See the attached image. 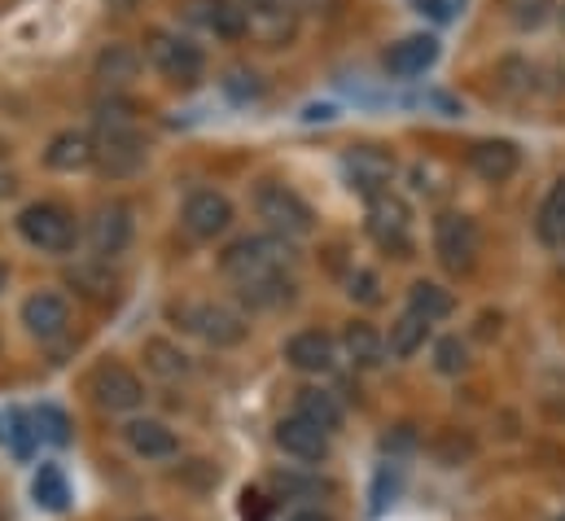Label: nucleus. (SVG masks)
<instances>
[{
    "label": "nucleus",
    "mask_w": 565,
    "mask_h": 521,
    "mask_svg": "<svg viewBox=\"0 0 565 521\" xmlns=\"http://www.w3.org/2000/svg\"><path fill=\"white\" fill-rule=\"evenodd\" d=\"M562 26H565V4H562Z\"/></svg>",
    "instance_id": "obj_42"
},
{
    "label": "nucleus",
    "mask_w": 565,
    "mask_h": 521,
    "mask_svg": "<svg viewBox=\"0 0 565 521\" xmlns=\"http://www.w3.org/2000/svg\"><path fill=\"white\" fill-rule=\"evenodd\" d=\"M132 521H153V518H132Z\"/></svg>",
    "instance_id": "obj_43"
},
{
    "label": "nucleus",
    "mask_w": 565,
    "mask_h": 521,
    "mask_svg": "<svg viewBox=\"0 0 565 521\" xmlns=\"http://www.w3.org/2000/svg\"><path fill=\"white\" fill-rule=\"evenodd\" d=\"M237 513H242V521H268V518H273V500H268L264 491L246 487V491H242V504H237Z\"/></svg>",
    "instance_id": "obj_35"
},
{
    "label": "nucleus",
    "mask_w": 565,
    "mask_h": 521,
    "mask_svg": "<svg viewBox=\"0 0 565 521\" xmlns=\"http://www.w3.org/2000/svg\"><path fill=\"white\" fill-rule=\"evenodd\" d=\"M137 75H141V53H137L132 44H106V49L97 53V62H93V79H97L102 88H110V93L128 88Z\"/></svg>",
    "instance_id": "obj_19"
},
{
    "label": "nucleus",
    "mask_w": 565,
    "mask_h": 521,
    "mask_svg": "<svg viewBox=\"0 0 565 521\" xmlns=\"http://www.w3.org/2000/svg\"><path fill=\"white\" fill-rule=\"evenodd\" d=\"M0 438H4V434H0Z\"/></svg>",
    "instance_id": "obj_44"
},
{
    "label": "nucleus",
    "mask_w": 565,
    "mask_h": 521,
    "mask_svg": "<svg viewBox=\"0 0 565 521\" xmlns=\"http://www.w3.org/2000/svg\"><path fill=\"white\" fill-rule=\"evenodd\" d=\"M347 294H351L355 302H364V307L382 302V285H377V272H369V267L351 272V280H347Z\"/></svg>",
    "instance_id": "obj_34"
},
{
    "label": "nucleus",
    "mask_w": 565,
    "mask_h": 521,
    "mask_svg": "<svg viewBox=\"0 0 565 521\" xmlns=\"http://www.w3.org/2000/svg\"><path fill=\"white\" fill-rule=\"evenodd\" d=\"M285 267H294V242L277 237V233H264V237H237L224 255H220V272L246 289V285H259V280H273L285 276Z\"/></svg>",
    "instance_id": "obj_2"
},
{
    "label": "nucleus",
    "mask_w": 565,
    "mask_h": 521,
    "mask_svg": "<svg viewBox=\"0 0 565 521\" xmlns=\"http://www.w3.org/2000/svg\"><path fill=\"white\" fill-rule=\"evenodd\" d=\"M88 394L97 398V407L106 412H137L145 403V382L124 369V364H102L93 378H88Z\"/></svg>",
    "instance_id": "obj_12"
},
{
    "label": "nucleus",
    "mask_w": 565,
    "mask_h": 521,
    "mask_svg": "<svg viewBox=\"0 0 565 521\" xmlns=\"http://www.w3.org/2000/svg\"><path fill=\"white\" fill-rule=\"evenodd\" d=\"M255 215L277 233V237H307L316 228V211L302 202V193H294L281 180H264L255 189Z\"/></svg>",
    "instance_id": "obj_4"
},
{
    "label": "nucleus",
    "mask_w": 565,
    "mask_h": 521,
    "mask_svg": "<svg viewBox=\"0 0 565 521\" xmlns=\"http://www.w3.org/2000/svg\"><path fill=\"white\" fill-rule=\"evenodd\" d=\"M451 294L443 289V285H434V280H413V289H408V311H417L425 316L429 325H438V320H447L451 316Z\"/></svg>",
    "instance_id": "obj_27"
},
{
    "label": "nucleus",
    "mask_w": 565,
    "mask_h": 521,
    "mask_svg": "<svg viewBox=\"0 0 565 521\" xmlns=\"http://www.w3.org/2000/svg\"><path fill=\"white\" fill-rule=\"evenodd\" d=\"M285 360H289V369H298V373L324 378V373H333V364H338V342H333L324 329H302V333H294V338L285 342Z\"/></svg>",
    "instance_id": "obj_14"
},
{
    "label": "nucleus",
    "mask_w": 565,
    "mask_h": 521,
    "mask_svg": "<svg viewBox=\"0 0 565 521\" xmlns=\"http://www.w3.org/2000/svg\"><path fill=\"white\" fill-rule=\"evenodd\" d=\"M145 364H149L158 378H167V382H175V378H184V373H189L184 351H180V347H171V342H162V338H149V342H145Z\"/></svg>",
    "instance_id": "obj_29"
},
{
    "label": "nucleus",
    "mask_w": 565,
    "mask_h": 521,
    "mask_svg": "<svg viewBox=\"0 0 565 521\" xmlns=\"http://www.w3.org/2000/svg\"><path fill=\"white\" fill-rule=\"evenodd\" d=\"M478 251H482V237H478V224L465 211H443L434 220V255L447 272H456V276L473 272Z\"/></svg>",
    "instance_id": "obj_7"
},
{
    "label": "nucleus",
    "mask_w": 565,
    "mask_h": 521,
    "mask_svg": "<svg viewBox=\"0 0 565 521\" xmlns=\"http://www.w3.org/2000/svg\"><path fill=\"white\" fill-rule=\"evenodd\" d=\"M273 438H277V447L285 456H294L302 465H320L329 456V429H320V425H311L302 416H285Z\"/></svg>",
    "instance_id": "obj_15"
},
{
    "label": "nucleus",
    "mask_w": 565,
    "mask_h": 521,
    "mask_svg": "<svg viewBox=\"0 0 565 521\" xmlns=\"http://www.w3.org/2000/svg\"><path fill=\"white\" fill-rule=\"evenodd\" d=\"M395 171H399L395 158H391L386 149H377V145H351V149L342 153V176H347V184H351L364 202L391 193Z\"/></svg>",
    "instance_id": "obj_8"
},
{
    "label": "nucleus",
    "mask_w": 565,
    "mask_h": 521,
    "mask_svg": "<svg viewBox=\"0 0 565 521\" xmlns=\"http://www.w3.org/2000/svg\"><path fill=\"white\" fill-rule=\"evenodd\" d=\"M132 211H128V202H102L97 211H93V220H88V246H93V255L102 263L119 259L128 246H132Z\"/></svg>",
    "instance_id": "obj_10"
},
{
    "label": "nucleus",
    "mask_w": 565,
    "mask_h": 521,
    "mask_svg": "<svg viewBox=\"0 0 565 521\" xmlns=\"http://www.w3.org/2000/svg\"><path fill=\"white\" fill-rule=\"evenodd\" d=\"M66 280H71V289L75 294H84V298H93V302H115V276H110V267L97 259V263H79V267H71L66 272Z\"/></svg>",
    "instance_id": "obj_26"
},
{
    "label": "nucleus",
    "mask_w": 565,
    "mask_h": 521,
    "mask_svg": "<svg viewBox=\"0 0 565 521\" xmlns=\"http://www.w3.org/2000/svg\"><path fill=\"white\" fill-rule=\"evenodd\" d=\"M294 416H302V421H311V425L333 434L342 425V403H338V394L320 391V386H302L294 394Z\"/></svg>",
    "instance_id": "obj_22"
},
{
    "label": "nucleus",
    "mask_w": 565,
    "mask_h": 521,
    "mask_svg": "<svg viewBox=\"0 0 565 521\" xmlns=\"http://www.w3.org/2000/svg\"><path fill=\"white\" fill-rule=\"evenodd\" d=\"M93 115H97V136H93L97 167L106 176H115V180L137 176L145 167V136L137 131V106L128 97L110 93V97H102L93 106Z\"/></svg>",
    "instance_id": "obj_1"
},
{
    "label": "nucleus",
    "mask_w": 565,
    "mask_h": 521,
    "mask_svg": "<svg viewBox=\"0 0 565 521\" xmlns=\"http://www.w3.org/2000/svg\"><path fill=\"white\" fill-rule=\"evenodd\" d=\"M535 233L548 251H565V176L548 189V198L540 202V215H535Z\"/></svg>",
    "instance_id": "obj_24"
},
{
    "label": "nucleus",
    "mask_w": 565,
    "mask_h": 521,
    "mask_svg": "<svg viewBox=\"0 0 565 521\" xmlns=\"http://www.w3.org/2000/svg\"><path fill=\"white\" fill-rule=\"evenodd\" d=\"M250 13H273V9H281L285 0H242Z\"/></svg>",
    "instance_id": "obj_37"
},
{
    "label": "nucleus",
    "mask_w": 565,
    "mask_h": 521,
    "mask_svg": "<svg viewBox=\"0 0 565 521\" xmlns=\"http://www.w3.org/2000/svg\"><path fill=\"white\" fill-rule=\"evenodd\" d=\"M18 237L40 251V255H71L75 242H79V228H75V215L57 202H31L22 215H18Z\"/></svg>",
    "instance_id": "obj_3"
},
{
    "label": "nucleus",
    "mask_w": 565,
    "mask_h": 521,
    "mask_svg": "<svg viewBox=\"0 0 565 521\" xmlns=\"http://www.w3.org/2000/svg\"><path fill=\"white\" fill-rule=\"evenodd\" d=\"M97 162V145H93V136L79 128H66L57 131L53 140H49V149H44V167L49 171H84V167H93Z\"/></svg>",
    "instance_id": "obj_18"
},
{
    "label": "nucleus",
    "mask_w": 565,
    "mask_h": 521,
    "mask_svg": "<svg viewBox=\"0 0 565 521\" xmlns=\"http://www.w3.org/2000/svg\"><path fill=\"white\" fill-rule=\"evenodd\" d=\"M4 285H9V272H4V263H0V289H4Z\"/></svg>",
    "instance_id": "obj_41"
},
{
    "label": "nucleus",
    "mask_w": 565,
    "mask_h": 521,
    "mask_svg": "<svg viewBox=\"0 0 565 521\" xmlns=\"http://www.w3.org/2000/svg\"><path fill=\"white\" fill-rule=\"evenodd\" d=\"M242 298H246L250 307H285V302H294V280H285V276H273V280L246 285V289H242Z\"/></svg>",
    "instance_id": "obj_31"
},
{
    "label": "nucleus",
    "mask_w": 565,
    "mask_h": 521,
    "mask_svg": "<svg viewBox=\"0 0 565 521\" xmlns=\"http://www.w3.org/2000/svg\"><path fill=\"white\" fill-rule=\"evenodd\" d=\"M13 189H18V180L9 171H0V198H13Z\"/></svg>",
    "instance_id": "obj_38"
},
{
    "label": "nucleus",
    "mask_w": 565,
    "mask_h": 521,
    "mask_svg": "<svg viewBox=\"0 0 565 521\" xmlns=\"http://www.w3.org/2000/svg\"><path fill=\"white\" fill-rule=\"evenodd\" d=\"M434 62H438V40L434 35H408V40L391 44V53H386V71L395 79H417Z\"/></svg>",
    "instance_id": "obj_20"
},
{
    "label": "nucleus",
    "mask_w": 565,
    "mask_h": 521,
    "mask_svg": "<svg viewBox=\"0 0 565 521\" xmlns=\"http://www.w3.org/2000/svg\"><path fill=\"white\" fill-rule=\"evenodd\" d=\"M31 496H35V504L49 509V513H62V509L71 504V487H66V478H62L57 465H40V469H35Z\"/></svg>",
    "instance_id": "obj_28"
},
{
    "label": "nucleus",
    "mask_w": 565,
    "mask_h": 521,
    "mask_svg": "<svg viewBox=\"0 0 565 521\" xmlns=\"http://www.w3.org/2000/svg\"><path fill=\"white\" fill-rule=\"evenodd\" d=\"M31 425H35V438H44V443H53V447H66V443H71V421H66V412L53 407V403H40V407L31 412Z\"/></svg>",
    "instance_id": "obj_30"
},
{
    "label": "nucleus",
    "mask_w": 565,
    "mask_h": 521,
    "mask_svg": "<svg viewBox=\"0 0 565 521\" xmlns=\"http://www.w3.org/2000/svg\"><path fill=\"white\" fill-rule=\"evenodd\" d=\"M202 22L220 35V40H242L250 31V9L242 0H206L202 4Z\"/></svg>",
    "instance_id": "obj_23"
},
{
    "label": "nucleus",
    "mask_w": 565,
    "mask_h": 521,
    "mask_svg": "<svg viewBox=\"0 0 565 521\" xmlns=\"http://www.w3.org/2000/svg\"><path fill=\"white\" fill-rule=\"evenodd\" d=\"M422 4H429L434 18H447V4H443V0H422Z\"/></svg>",
    "instance_id": "obj_40"
},
{
    "label": "nucleus",
    "mask_w": 565,
    "mask_h": 521,
    "mask_svg": "<svg viewBox=\"0 0 565 521\" xmlns=\"http://www.w3.org/2000/svg\"><path fill=\"white\" fill-rule=\"evenodd\" d=\"M504 9H509V18H513V26L535 31V26H544V22H548L553 0H504Z\"/></svg>",
    "instance_id": "obj_32"
},
{
    "label": "nucleus",
    "mask_w": 565,
    "mask_h": 521,
    "mask_svg": "<svg viewBox=\"0 0 565 521\" xmlns=\"http://www.w3.org/2000/svg\"><path fill=\"white\" fill-rule=\"evenodd\" d=\"M180 224H184L189 237L215 242V237L228 233V224H233V202H228L220 189H198V193H189V202H184V211H180Z\"/></svg>",
    "instance_id": "obj_11"
},
{
    "label": "nucleus",
    "mask_w": 565,
    "mask_h": 521,
    "mask_svg": "<svg viewBox=\"0 0 565 521\" xmlns=\"http://www.w3.org/2000/svg\"><path fill=\"white\" fill-rule=\"evenodd\" d=\"M518 167H522V149H518L513 140H478V145L469 149V171H473L478 180H487V184L513 180Z\"/></svg>",
    "instance_id": "obj_16"
},
{
    "label": "nucleus",
    "mask_w": 565,
    "mask_h": 521,
    "mask_svg": "<svg viewBox=\"0 0 565 521\" xmlns=\"http://www.w3.org/2000/svg\"><path fill=\"white\" fill-rule=\"evenodd\" d=\"M289 521H329V518L316 513V509H298V513H289Z\"/></svg>",
    "instance_id": "obj_39"
},
{
    "label": "nucleus",
    "mask_w": 565,
    "mask_h": 521,
    "mask_svg": "<svg viewBox=\"0 0 565 521\" xmlns=\"http://www.w3.org/2000/svg\"><path fill=\"white\" fill-rule=\"evenodd\" d=\"M425 338H429V320L417 316V311H404V316L391 325L386 355H395V360H413V355L425 347Z\"/></svg>",
    "instance_id": "obj_25"
},
{
    "label": "nucleus",
    "mask_w": 565,
    "mask_h": 521,
    "mask_svg": "<svg viewBox=\"0 0 565 521\" xmlns=\"http://www.w3.org/2000/svg\"><path fill=\"white\" fill-rule=\"evenodd\" d=\"M124 443H128L141 460H171V456H180V438H175L162 421H153V416L128 421V425H124Z\"/></svg>",
    "instance_id": "obj_17"
},
{
    "label": "nucleus",
    "mask_w": 565,
    "mask_h": 521,
    "mask_svg": "<svg viewBox=\"0 0 565 521\" xmlns=\"http://www.w3.org/2000/svg\"><path fill=\"white\" fill-rule=\"evenodd\" d=\"M175 320H180L189 333H198L206 347H215V351L237 347V342H246V333H250L246 316H242L237 307H228V302H184V307H175Z\"/></svg>",
    "instance_id": "obj_6"
},
{
    "label": "nucleus",
    "mask_w": 565,
    "mask_h": 521,
    "mask_svg": "<svg viewBox=\"0 0 565 521\" xmlns=\"http://www.w3.org/2000/svg\"><path fill=\"white\" fill-rule=\"evenodd\" d=\"M465 364H469L465 342H460V338H438V347H434V369H438L443 378H456V373H465Z\"/></svg>",
    "instance_id": "obj_33"
},
{
    "label": "nucleus",
    "mask_w": 565,
    "mask_h": 521,
    "mask_svg": "<svg viewBox=\"0 0 565 521\" xmlns=\"http://www.w3.org/2000/svg\"><path fill=\"white\" fill-rule=\"evenodd\" d=\"M145 57H149V66L158 75H167L175 84H193L202 75V66H206V53L189 35L167 31V26H149L145 31Z\"/></svg>",
    "instance_id": "obj_5"
},
{
    "label": "nucleus",
    "mask_w": 565,
    "mask_h": 521,
    "mask_svg": "<svg viewBox=\"0 0 565 521\" xmlns=\"http://www.w3.org/2000/svg\"><path fill=\"white\" fill-rule=\"evenodd\" d=\"M342 351H347V360H351L355 369H377V364L386 360V338H382L369 320H351V325L342 329Z\"/></svg>",
    "instance_id": "obj_21"
},
{
    "label": "nucleus",
    "mask_w": 565,
    "mask_h": 521,
    "mask_svg": "<svg viewBox=\"0 0 565 521\" xmlns=\"http://www.w3.org/2000/svg\"><path fill=\"white\" fill-rule=\"evenodd\" d=\"M364 224H369V237H373L382 251H391V255H399V259L413 251V211H408L404 198H395V193L373 198Z\"/></svg>",
    "instance_id": "obj_9"
},
{
    "label": "nucleus",
    "mask_w": 565,
    "mask_h": 521,
    "mask_svg": "<svg viewBox=\"0 0 565 521\" xmlns=\"http://www.w3.org/2000/svg\"><path fill=\"white\" fill-rule=\"evenodd\" d=\"M22 325H26V333L35 342H57L71 329V302L62 294H53V289H35L22 302Z\"/></svg>",
    "instance_id": "obj_13"
},
{
    "label": "nucleus",
    "mask_w": 565,
    "mask_h": 521,
    "mask_svg": "<svg viewBox=\"0 0 565 521\" xmlns=\"http://www.w3.org/2000/svg\"><path fill=\"white\" fill-rule=\"evenodd\" d=\"M4 434L13 438V451L26 456V451H31V434H35V425H31L26 412H9V429H4Z\"/></svg>",
    "instance_id": "obj_36"
}]
</instances>
